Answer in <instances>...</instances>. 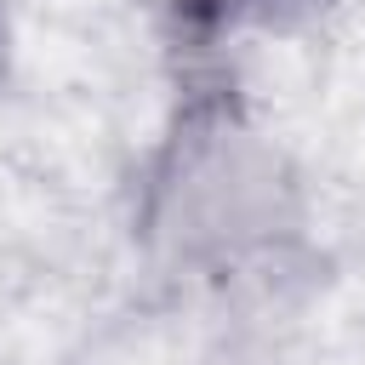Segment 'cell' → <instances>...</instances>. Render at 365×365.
Returning a JSON list of instances; mask_svg holds the SVG:
<instances>
[{"instance_id":"1","label":"cell","mask_w":365,"mask_h":365,"mask_svg":"<svg viewBox=\"0 0 365 365\" xmlns=\"http://www.w3.org/2000/svg\"><path fill=\"white\" fill-rule=\"evenodd\" d=\"M171 6H177V17H182L188 29L211 34V29H234V23L268 17V11H279V6H291V0H171Z\"/></svg>"},{"instance_id":"2","label":"cell","mask_w":365,"mask_h":365,"mask_svg":"<svg viewBox=\"0 0 365 365\" xmlns=\"http://www.w3.org/2000/svg\"><path fill=\"white\" fill-rule=\"evenodd\" d=\"M0 40H6V29H0Z\"/></svg>"}]
</instances>
